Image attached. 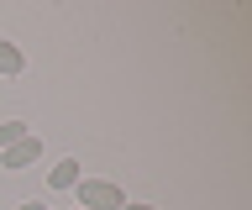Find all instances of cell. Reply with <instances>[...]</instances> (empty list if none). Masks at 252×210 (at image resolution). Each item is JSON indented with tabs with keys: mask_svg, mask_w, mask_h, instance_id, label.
<instances>
[{
	"mask_svg": "<svg viewBox=\"0 0 252 210\" xmlns=\"http://www.w3.org/2000/svg\"><path fill=\"white\" fill-rule=\"evenodd\" d=\"M32 163H42V137H21L16 147L0 152V168H32Z\"/></svg>",
	"mask_w": 252,
	"mask_h": 210,
	"instance_id": "cell-2",
	"label": "cell"
},
{
	"mask_svg": "<svg viewBox=\"0 0 252 210\" xmlns=\"http://www.w3.org/2000/svg\"><path fill=\"white\" fill-rule=\"evenodd\" d=\"M21 68H27V58H21V48H16L11 37H0V74H5V79H16Z\"/></svg>",
	"mask_w": 252,
	"mask_h": 210,
	"instance_id": "cell-4",
	"label": "cell"
},
{
	"mask_svg": "<svg viewBox=\"0 0 252 210\" xmlns=\"http://www.w3.org/2000/svg\"><path fill=\"white\" fill-rule=\"evenodd\" d=\"M79 179H84V168H79V158H58L53 168H47V184H53V189H74Z\"/></svg>",
	"mask_w": 252,
	"mask_h": 210,
	"instance_id": "cell-3",
	"label": "cell"
},
{
	"mask_svg": "<svg viewBox=\"0 0 252 210\" xmlns=\"http://www.w3.org/2000/svg\"><path fill=\"white\" fill-rule=\"evenodd\" d=\"M16 210H47V205H42V200H27V205H16Z\"/></svg>",
	"mask_w": 252,
	"mask_h": 210,
	"instance_id": "cell-6",
	"label": "cell"
},
{
	"mask_svg": "<svg viewBox=\"0 0 252 210\" xmlns=\"http://www.w3.org/2000/svg\"><path fill=\"white\" fill-rule=\"evenodd\" d=\"M121 210H158V205H131V200H126V205H121Z\"/></svg>",
	"mask_w": 252,
	"mask_h": 210,
	"instance_id": "cell-7",
	"label": "cell"
},
{
	"mask_svg": "<svg viewBox=\"0 0 252 210\" xmlns=\"http://www.w3.org/2000/svg\"><path fill=\"white\" fill-rule=\"evenodd\" d=\"M21 137H32L27 121H0V152H5V147H16Z\"/></svg>",
	"mask_w": 252,
	"mask_h": 210,
	"instance_id": "cell-5",
	"label": "cell"
},
{
	"mask_svg": "<svg viewBox=\"0 0 252 210\" xmlns=\"http://www.w3.org/2000/svg\"><path fill=\"white\" fill-rule=\"evenodd\" d=\"M74 194H79V210H121L126 205V189L110 184V179H79Z\"/></svg>",
	"mask_w": 252,
	"mask_h": 210,
	"instance_id": "cell-1",
	"label": "cell"
}]
</instances>
